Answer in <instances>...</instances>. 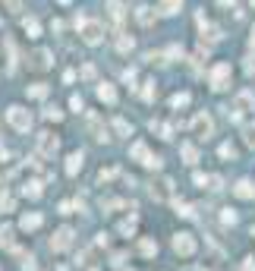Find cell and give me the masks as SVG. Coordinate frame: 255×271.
I'll list each match as a JSON object with an SVG mask.
<instances>
[{
	"label": "cell",
	"mask_w": 255,
	"mask_h": 271,
	"mask_svg": "<svg viewBox=\"0 0 255 271\" xmlns=\"http://www.w3.org/2000/svg\"><path fill=\"white\" fill-rule=\"evenodd\" d=\"M0 246L13 249V227H0Z\"/></svg>",
	"instance_id": "d4e9b609"
},
{
	"label": "cell",
	"mask_w": 255,
	"mask_h": 271,
	"mask_svg": "<svg viewBox=\"0 0 255 271\" xmlns=\"http://www.w3.org/2000/svg\"><path fill=\"white\" fill-rule=\"evenodd\" d=\"M7 120H10V126L16 133H29L32 130V114L26 111V107H19V104H13L7 111Z\"/></svg>",
	"instance_id": "7a4b0ae2"
},
{
	"label": "cell",
	"mask_w": 255,
	"mask_h": 271,
	"mask_svg": "<svg viewBox=\"0 0 255 271\" xmlns=\"http://www.w3.org/2000/svg\"><path fill=\"white\" fill-rule=\"evenodd\" d=\"M186 104H189V92H176L170 98V107H186Z\"/></svg>",
	"instance_id": "83f0119b"
},
{
	"label": "cell",
	"mask_w": 255,
	"mask_h": 271,
	"mask_svg": "<svg viewBox=\"0 0 255 271\" xmlns=\"http://www.w3.org/2000/svg\"><path fill=\"white\" fill-rule=\"evenodd\" d=\"M136 230V214H133V218H126L123 224H120V233H133Z\"/></svg>",
	"instance_id": "d6a6232c"
},
{
	"label": "cell",
	"mask_w": 255,
	"mask_h": 271,
	"mask_svg": "<svg viewBox=\"0 0 255 271\" xmlns=\"http://www.w3.org/2000/svg\"><path fill=\"white\" fill-rule=\"evenodd\" d=\"M22 29L29 32V38H38V32H41V26H38V19H22Z\"/></svg>",
	"instance_id": "7402d4cb"
},
{
	"label": "cell",
	"mask_w": 255,
	"mask_h": 271,
	"mask_svg": "<svg viewBox=\"0 0 255 271\" xmlns=\"http://www.w3.org/2000/svg\"><path fill=\"white\" fill-rule=\"evenodd\" d=\"M192 133H195V139H211V133H214L211 117L208 114H195L192 117Z\"/></svg>",
	"instance_id": "8992f818"
},
{
	"label": "cell",
	"mask_w": 255,
	"mask_h": 271,
	"mask_svg": "<svg viewBox=\"0 0 255 271\" xmlns=\"http://www.w3.org/2000/svg\"><path fill=\"white\" fill-rule=\"evenodd\" d=\"M252 237H255V227H252Z\"/></svg>",
	"instance_id": "60d3db41"
},
{
	"label": "cell",
	"mask_w": 255,
	"mask_h": 271,
	"mask_svg": "<svg viewBox=\"0 0 255 271\" xmlns=\"http://www.w3.org/2000/svg\"><path fill=\"white\" fill-rule=\"evenodd\" d=\"M44 117H47V120H54V123H57V120H63V111H60L57 104H54V107H47V111H44Z\"/></svg>",
	"instance_id": "4dcf8cb0"
},
{
	"label": "cell",
	"mask_w": 255,
	"mask_h": 271,
	"mask_svg": "<svg viewBox=\"0 0 255 271\" xmlns=\"http://www.w3.org/2000/svg\"><path fill=\"white\" fill-rule=\"evenodd\" d=\"M180 4H183V0H161V13H167V16H173V13L180 10Z\"/></svg>",
	"instance_id": "603a6c76"
},
{
	"label": "cell",
	"mask_w": 255,
	"mask_h": 271,
	"mask_svg": "<svg viewBox=\"0 0 255 271\" xmlns=\"http://www.w3.org/2000/svg\"><path fill=\"white\" fill-rule=\"evenodd\" d=\"M35 145H38V155L41 158H54V155H57V149H60V139L54 136V133H38Z\"/></svg>",
	"instance_id": "3957f363"
},
{
	"label": "cell",
	"mask_w": 255,
	"mask_h": 271,
	"mask_svg": "<svg viewBox=\"0 0 255 271\" xmlns=\"http://www.w3.org/2000/svg\"><path fill=\"white\" fill-rule=\"evenodd\" d=\"M252 107H255V95L252 92H240V95H236V101H233V111H227V114L236 120L243 111H252Z\"/></svg>",
	"instance_id": "ba28073f"
},
{
	"label": "cell",
	"mask_w": 255,
	"mask_h": 271,
	"mask_svg": "<svg viewBox=\"0 0 255 271\" xmlns=\"http://www.w3.org/2000/svg\"><path fill=\"white\" fill-rule=\"evenodd\" d=\"M173 252L183 256V259H189L195 252V237H192V233H176V237H173Z\"/></svg>",
	"instance_id": "5b68a950"
},
{
	"label": "cell",
	"mask_w": 255,
	"mask_h": 271,
	"mask_svg": "<svg viewBox=\"0 0 255 271\" xmlns=\"http://www.w3.org/2000/svg\"><path fill=\"white\" fill-rule=\"evenodd\" d=\"M29 98H47V85H44V82H35V85L29 88Z\"/></svg>",
	"instance_id": "cb8c5ba5"
},
{
	"label": "cell",
	"mask_w": 255,
	"mask_h": 271,
	"mask_svg": "<svg viewBox=\"0 0 255 271\" xmlns=\"http://www.w3.org/2000/svg\"><path fill=\"white\" fill-rule=\"evenodd\" d=\"M98 98L107 101V104H117V88H114L111 82H101V85H98Z\"/></svg>",
	"instance_id": "4fadbf2b"
},
{
	"label": "cell",
	"mask_w": 255,
	"mask_h": 271,
	"mask_svg": "<svg viewBox=\"0 0 255 271\" xmlns=\"http://www.w3.org/2000/svg\"><path fill=\"white\" fill-rule=\"evenodd\" d=\"M151 195L158 199V202H167V199H173V180H158V183H151Z\"/></svg>",
	"instance_id": "9c48e42d"
},
{
	"label": "cell",
	"mask_w": 255,
	"mask_h": 271,
	"mask_svg": "<svg viewBox=\"0 0 255 271\" xmlns=\"http://www.w3.org/2000/svg\"><path fill=\"white\" fill-rule=\"evenodd\" d=\"M180 152H183V158H186V164H195V161H198V149H195V145H183V149H180Z\"/></svg>",
	"instance_id": "484cf974"
},
{
	"label": "cell",
	"mask_w": 255,
	"mask_h": 271,
	"mask_svg": "<svg viewBox=\"0 0 255 271\" xmlns=\"http://www.w3.org/2000/svg\"><path fill=\"white\" fill-rule=\"evenodd\" d=\"M22 192H26L29 199H38V195H41V183H26Z\"/></svg>",
	"instance_id": "f1b7e54d"
},
{
	"label": "cell",
	"mask_w": 255,
	"mask_h": 271,
	"mask_svg": "<svg viewBox=\"0 0 255 271\" xmlns=\"http://www.w3.org/2000/svg\"><path fill=\"white\" fill-rule=\"evenodd\" d=\"M139 252H142V256H148V259H151V256H158V243L145 237V240L139 243Z\"/></svg>",
	"instance_id": "e0dca14e"
},
{
	"label": "cell",
	"mask_w": 255,
	"mask_h": 271,
	"mask_svg": "<svg viewBox=\"0 0 255 271\" xmlns=\"http://www.w3.org/2000/svg\"><path fill=\"white\" fill-rule=\"evenodd\" d=\"M114 133H117V136H130V133H133V126L126 123L123 117H117V120H114Z\"/></svg>",
	"instance_id": "44dd1931"
},
{
	"label": "cell",
	"mask_w": 255,
	"mask_h": 271,
	"mask_svg": "<svg viewBox=\"0 0 255 271\" xmlns=\"http://www.w3.org/2000/svg\"><path fill=\"white\" fill-rule=\"evenodd\" d=\"M252 10H255V0H252Z\"/></svg>",
	"instance_id": "ab89813d"
},
{
	"label": "cell",
	"mask_w": 255,
	"mask_h": 271,
	"mask_svg": "<svg viewBox=\"0 0 255 271\" xmlns=\"http://www.w3.org/2000/svg\"><path fill=\"white\" fill-rule=\"evenodd\" d=\"M243 142H246L249 149H255V123H246L243 126Z\"/></svg>",
	"instance_id": "ffe728a7"
},
{
	"label": "cell",
	"mask_w": 255,
	"mask_h": 271,
	"mask_svg": "<svg viewBox=\"0 0 255 271\" xmlns=\"http://www.w3.org/2000/svg\"><path fill=\"white\" fill-rule=\"evenodd\" d=\"M76 26H82L79 35H82L85 44H101L104 41V26L98 19H76Z\"/></svg>",
	"instance_id": "6da1fadb"
},
{
	"label": "cell",
	"mask_w": 255,
	"mask_h": 271,
	"mask_svg": "<svg viewBox=\"0 0 255 271\" xmlns=\"http://www.w3.org/2000/svg\"><path fill=\"white\" fill-rule=\"evenodd\" d=\"M173 205H176V214H183V218H192V214H195L189 202H173Z\"/></svg>",
	"instance_id": "f546056e"
},
{
	"label": "cell",
	"mask_w": 255,
	"mask_h": 271,
	"mask_svg": "<svg viewBox=\"0 0 255 271\" xmlns=\"http://www.w3.org/2000/svg\"><path fill=\"white\" fill-rule=\"evenodd\" d=\"M233 192L240 199H255V183H252V180H240V183L233 186Z\"/></svg>",
	"instance_id": "7c38bea8"
},
{
	"label": "cell",
	"mask_w": 255,
	"mask_h": 271,
	"mask_svg": "<svg viewBox=\"0 0 255 271\" xmlns=\"http://www.w3.org/2000/svg\"><path fill=\"white\" fill-rule=\"evenodd\" d=\"M252 47H255V29H252Z\"/></svg>",
	"instance_id": "74e56055"
},
{
	"label": "cell",
	"mask_w": 255,
	"mask_h": 271,
	"mask_svg": "<svg viewBox=\"0 0 255 271\" xmlns=\"http://www.w3.org/2000/svg\"><path fill=\"white\" fill-rule=\"evenodd\" d=\"M208 82H211V88H214V92H224V88L230 85V63H217V66L211 69Z\"/></svg>",
	"instance_id": "277c9868"
},
{
	"label": "cell",
	"mask_w": 255,
	"mask_h": 271,
	"mask_svg": "<svg viewBox=\"0 0 255 271\" xmlns=\"http://www.w3.org/2000/svg\"><path fill=\"white\" fill-rule=\"evenodd\" d=\"M136 16H139V22H142V26H155V10H151V7H139Z\"/></svg>",
	"instance_id": "2e32d148"
},
{
	"label": "cell",
	"mask_w": 255,
	"mask_h": 271,
	"mask_svg": "<svg viewBox=\"0 0 255 271\" xmlns=\"http://www.w3.org/2000/svg\"><path fill=\"white\" fill-rule=\"evenodd\" d=\"M72 237H76V233H72V227H60L57 233H54V240H50V249H54V252L69 249V246H72Z\"/></svg>",
	"instance_id": "52a82bcc"
},
{
	"label": "cell",
	"mask_w": 255,
	"mask_h": 271,
	"mask_svg": "<svg viewBox=\"0 0 255 271\" xmlns=\"http://www.w3.org/2000/svg\"><path fill=\"white\" fill-rule=\"evenodd\" d=\"M217 155H221V158H230V161H233V158H236V149L230 145V142H224V145L217 149Z\"/></svg>",
	"instance_id": "1f68e13d"
},
{
	"label": "cell",
	"mask_w": 255,
	"mask_h": 271,
	"mask_svg": "<svg viewBox=\"0 0 255 271\" xmlns=\"http://www.w3.org/2000/svg\"><path fill=\"white\" fill-rule=\"evenodd\" d=\"M221 221H224V224H236V211H233V208H224V211H221Z\"/></svg>",
	"instance_id": "836d02e7"
},
{
	"label": "cell",
	"mask_w": 255,
	"mask_h": 271,
	"mask_svg": "<svg viewBox=\"0 0 255 271\" xmlns=\"http://www.w3.org/2000/svg\"><path fill=\"white\" fill-rule=\"evenodd\" d=\"M19 224H22V230H38L41 227V214H26Z\"/></svg>",
	"instance_id": "ac0fdd59"
},
{
	"label": "cell",
	"mask_w": 255,
	"mask_h": 271,
	"mask_svg": "<svg viewBox=\"0 0 255 271\" xmlns=\"http://www.w3.org/2000/svg\"><path fill=\"white\" fill-rule=\"evenodd\" d=\"M240 271H255V259H246V262H243V268H240Z\"/></svg>",
	"instance_id": "d590c367"
},
{
	"label": "cell",
	"mask_w": 255,
	"mask_h": 271,
	"mask_svg": "<svg viewBox=\"0 0 255 271\" xmlns=\"http://www.w3.org/2000/svg\"><path fill=\"white\" fill-rule=\"evenodd\" d=\"M82 164H85V155H82V152H72V155L66 158V174L76 177V174L82 170Z\"/></svg>",
	"instance_id": "8fae6325"
},
{
	"label": "cell",
	"mask_w": 255,
	"mask_h": 271,
	"mask_svg": "<svg viewBox=\"0 0 255 271\" xmlns=\"http://www.w3.org/2000/svg\"><path fill=\"white\" fill-rule=\"evenodd\" d=\"M88 133H92V139H98V142L107 139V130H104V123H101L98 114H88Z\"/></svg>",
	"instance_id": "30bf717a"
},
{
	"label": "cell",
	"mask_w": 255,
	"mask_h": 271,
	"mask_svg": "<svg viewBox=\"0 0 255 271\" xmlns=\"http://www.w3.org/2000/svg\"><path fill=\"white\" fill-rule=\"evenodd\" d=\"M236 4V0H221V7H233Z\"/></svg>",
	"instance_id": "8d00e7d4"
},
{
	"label": "cell",
	"mask_w": 255,
	"mask_h": 271,
	"mask_svg": "<svg viewBox=\"0 0 255 271\" xmlns=\"http://www.w3.org/2000/svg\"><path fill=\"white\" fill-rule=\"evenodd\" d=\"M69 107H72V111H82L85 104H82V98H79V95H72V98H69Z\"/></svg>",
	"instance_id": "e575fe53"
},
{
	"label": "cell",
	"mask_w": 255,
	"mask_h": 271,
	"mask_svg": "<svg viewBox=\"0 0 255 271\" xmlns=\"http://www.w3.org/2000/svg\"><path fill=\"white\" fill-rule=\"evenodd\" d=\"M60 4H69V0H60Z\"/></svg>",
	"instance_id": "f35d334b"
},
{
	"label": "cell",
	"mask_w": 255,
	"mask_h": 271,
	"mask_svg": "<svg viewBox=\"0 0 255 271\" xmlns=\"http://www.w3.org/2000/svg\"><path fill=\"white\" fill-rule=\"evenodd\" d=\"M107 10H111L114 22H123V0H107Z\"/></svg>",
	"instance_id": "9a60e30c"
},
{
	"label": "cell",
	"mask_w": 255,
	"mask_h": 271,
	"mask_svg": "<svg viewBox=\"0 0 255 271\" xmlns=\"http://www.w3.org/2000/svg\"><path fill=\"white\" fill-rule=\"evenodd\" d=\"M133 158H136V161H142V164H145V161L151 158V155H148V145H145V142H136V145H133Z\"/></svg>",
	"instance_id": "d6986e66"
},
{
	"label": "cell",
	"mask_w": 255,
	"mask_h": 271,
	"mask_svg": "<svg viewBox=\"0 0 255 271\" xmlns=\"http://www.w3.org/2000/svg\"><path fill=\"white\" fill-rule=\"evenodd\" d=\"M133 44H136V41H133V38H126V35H120V38H117V51H120V54H130Z\"/></svg>",
	"instance_id": "4316f807"
},
{
	"label": "cell",
	"mask_w": 255,
	"mask_h": 271,
	"mask_svg": "<svg viewBox=\"0 0 255 271\" xmlns=\"http://www.w3.org/2000/svg\"><path fill=\"white\" fill-rule=\"evenodd\" d=\"M32 66L35 69H47L50 66V51H35L32 54Z\"/></svg>",
	"instance_id": "5bb4252c"
}]
</instances>
